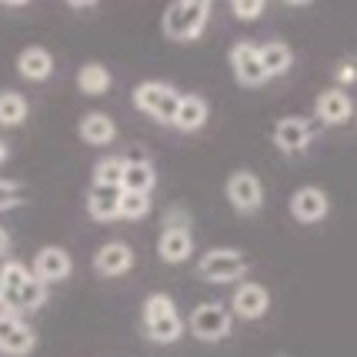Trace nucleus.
I'll list each match as a JSON object with an SVG mask.
<instances>
[{
  "label": "nucleus",
  "instance_id": "1",
  "mask_svg": "<svg viewBox=\"0 0 357 357\" xmlns=\"http://www.w3.org/2000/svg\"><path fill=\"white\" fill-rule=\"evenodd\" d=\"M207 17H211V3L207 0H177L164 10V33L171 40H194L201 37V31L207 27Z\"/></svg>",
  "mask_w": 357,
  "mask_h": 357
},
{
  "label": "nucleus",
  "instance_id": "2",
  "mask_svg": "<svg viewBox=\"0 0 357 357\" xmlns=\"http://www.w3.org/2000/svg\"><path fill=\"white\" fill-rule=\"evenodd\" d=\"M144 327L154 344H174L184 334V321L167 294H151L144 301Z\"/></svg>",
  "mask_w": 357,
  "mask_h": 357
},
{
  "label": "nucleus",
  "instance_id": "3",
  "mask_svg": "<svg viewBox=\"0 0 357 357\" xmlns=\"http://www.w3.org/2000/svg\"><path fill=\"white\" fill-rule=\"evenodd\" d=\"M177 104H181V93L174 91L171 84H160V80H147V84H137L134 87V107L151 114L160 124H171L174 114H177Z\"/></svg>",
  "mask_w": 357,
  "mask_h": 357
},
{
  "label": "nucleus",
  "instance_id": "4",
  "mask_svg": "<svg viewBox=\"0 0 357 357\" xmlns=\"http://www.w3.org/2000/svg\"><path fill=\"white\" fill-rule=\"evenodd\" d=\"M197 274L211 284H227V280H237L248 274V257L241 250H231V248H214L207 250L197 264Z\"/></svg>",
  "mask_w": 357,
  "mask_h": 357
},
{
  "label": "nucleus",
  "instance_id": "5",
  "mask_svg": "<svg viewBox=\"0 0 357 357\" xmlns=\"http://www.w3.org/2000/svg\"><path fill=\"white\" fill-rule=\"evenodd\" d=\"M190 334L204 344L224 341L231 334V311L220 307V304H201L190 314Z\"/></svg>",
  "mask_w": 357,
  "mask_h": 357
},
{
  "label": "nucleus",
  "instance_id": "6",
  "mask_svg": "<svg viewBox=\"0 0 357 357\" xmlns=\"http://www.w3.org/2000/svg\"><path fill=\"white\" fill-rule=\"evenodd\" d=\"M227 201L237 214H257L264 204V187L250 171H234L227 177Z\"/></svg>",
  "mask_w": 357,
  "mask_h": 357
},
{
  "label": "nucleus",
  "instance_id": "7",
  "mask_svg": "<svg viewBox=\"0 0 357 357\" xmlns=\"http://www.w3.org/2000/svg\"><path fill=\"white\" fill-rule=\"evenodd\" d=\"M37 347V334L14 314H0V351L10 357H24Z\"/></svg>",
  "mask_w": 357,
  "mask_h": 357
},
{
  "label": "nucleus",
  "instance_id": "8",
  "mask_svg": "<svg viewBox=\"0 0 357 357\" xmlns=\"http://www.w3.org/2000/svg\"><path fill=\"white\" fill-rule=\"evenodd\" d=\"M231 67L237 84L244 87H261L267 80L264 67H261V57H257V47L254 44H234L231 47Z\"/></svg>",
  "mask_w": 357,
  "mask_h": 357
},
{
  "label": "nucleus",
  "instance_id": "9",
  "mask_svg": "<svg viewBox=\"0 0 357 357\" xmlns=\"http://www.w3.org/2000/svg\"><path fill=\"white\" fill-rule=\"evenodd\" d=\"M74 271V261L63 248H44L37 257H33V278L44 280V284H57V280H67Z\"/></svg>",
  "mask_w": 357,
  "mask_h": 357
},
{
  "label": "nucleus",
  "instance_id": "10",
  "mask_svg": "<svg viewBox=\"0 0 357 357\" xmlns=\"http://www.w3.org/2000/svg\"><path fill=\"white\" fill-rule=\"evenodd\" d=\"M327 207H331V201L321 187H301L291 194V214L301 224H317L327 214Z\"/></svg>",
  "mask_w": 357,
  "mask_h": 357
},
{
  "label": "nucleus",
  "instance_id": "11",
  "mask_svg": "<svg viewBox=\"0 0 357 357\" xmlns=\"http://www.w3.org/2000/svg\"><path fill=\"white\" fill-rule=\"evenodd\" d=\"M93 267L104 278H121V274H127L134 267V250L127 248L124 241H110V244H104L93 254Z\"/></svg>",
  "mask_w": 357,
  "mask_h": 357
},
{
  "label": "nucleus",
  "instance_id": "12",
  "mask_svg": "<svg viewBox=\"0 0 357 357\" xmlns=\"http://www.w3.org/2000/svg\"><path fill=\"white\" fill-rule=\"evenodd\" d=\"M31 278V271H27V264H20V261H7V264L0 267V307H3V314H20V301H17V294H20V284Z\"/></svg>",
  "mask_w": 357,
  "mask_h": 357
},
{
  "label": "nucleus",
  "instance_id": "13",
  "mask_svg": "<svg viewBox=\"0 0 357 357\" xmlns=\"http://www.w3.org/2000/svg\"><path fill=\"white\" fill-rule=\"evenodd\" d=\"M231 307L237 317H244V321H257V317H264L267 307H271V297L261 284H241L237 291H234V301Z\"/></svg>",
  "mask_w": 357,
  "mask_h": 357
},
{
  "label": "nucleus",
  "instance_id": "14",
  "mask_svg": "<svg viewBox=\"0 0 357 357\" xmlns=\"http://www.w3.org/2000/svg\"><path fill=\"white\" fill-rule=\"evenodd\" d=\"M311 140V127L304 117H284L278 127H274V144H278L284 154H297L304 151Z\"/></svg>",
  "mask_w": 357,
  "mask_h": 357
},
{
  "label": "nucleus",
  "instance_id": "15",
  "mask_svg": "<svg viewBox=\"0 0 357 357\" xmlns=\"http://www.w3.org/2000/svg\"><path fill=\"white\" fill-rule=\"evenodd\" d=\"M121 197L124 190L121 187H100L93 184L87 194V211L93 220H117L121 218Z\"/></svg>",
  "mask_w": 357,
  "mask_h": 357
},
{
  "label": "nucleus",
  "instance_id": "16",
  "mask_svg": "<svg viewBox=\"0 0 357 357\" xmlns=\"http://www.w3.org/2000/svg\"><path fill=\"white\" fill-rule=\"evenodd\" d=\"M171 124L177 130H184V134L201 130L207 124V100L197 97V93H181V104H177V114H174Z\"/></svg>",
  "mask_w": 357,
  "mask_h": 357
},
{
  "label": "nucleus",
  "instance_id": "17",
  "mask_svg": "<svg viewBox=\"0 0 357 357\" xmlns=\"http://www.w3.org/2000/svg\"><path fill=\"white\" fill-rule=\"evenodd\" d=\"M17 70H20V77L24 80H47L54 74V57H50V50L44 47H24L20 50V57H17Z\"/></svg>",
  "mask_w": 357,
  "mask_h": 357
},
{
  "label": "nucleus",
  "instance_id": "18",
  "mask_svg": "<svg viewBox=\"0 0 357 357\" xmlns=\"http://www.w3.org/2000/svg\"><path fill=\"white\" fill-rule=\"evenodd\" d=\"M77 134H80V140H87L93 147H104V144H110V140L117 137V124L110 121L107 114L93 110V114H84V117H80Z\"/></svg>",
  "mask_w": 357,
  "mask_h": 357
},
{
  "label": "nucleus",
  "instance_id": "19",
  "mask_svg": "<svg viewBox=\"0 0 357 357\" xmlns=\"http://www.w3.org/2000/svg\"><path fill=\"white\" fill-rule=\"evenodd\" d=\"M157 184V174L151 167V160H124V177H121V190L124 194H147Z\"/></svg>",
  "mask_w": 357,
  "mask_h": 357
},
{
  "label": "nucleus",
  "instance_id": "20",
  "mask_svg": "<svg viewBox=\"0 0 357 357\" xmlns=\"http://www.w3.org/2000/svg\"><path fill=\"white\" fill-rule=\"evenodd\" d=\"M314 114L321 124H344L351 117V97L344 91H324L314 104Z\"/></svg>",
  "mask_w": 357,
  "mask_h": 357
},
{
  "label": "nucleus",
  "instance_id": "21",
  "mask_svg": "<svg viewBox=\"0 0 357 357\" xmlns=\"http://www.w3.org/2000/svg\"><path fill=\"white\" fill-rule=\"evenodd\" d=\"M257 57H261V67H264L267 77H284L294 63V50L284 40H271V44L257 47Z\"/></svg>",
  "mask_w": 357,
  "mask_h": 357
},
{
  "label": "nucleus",
  "instance_id": "22",
  "mask_svg": "<svg viewBox=\"0 0 357 357\" xmlns=\"http://www.w3.org/2000/svg\"><path fill=\"white\" fill-rule=\"evenodd\" d=\"M194 250V241H190V231H164L160 241H157V254L164 264H184Z\"/></svg>",
  "mask_w": 357,
  "mask_h": 357
},
{
  "label": "nucleus",
  "instance_id": "23",
  "mask_svg": "<svg viewBox=\"0 0 357 357\" xmlns=\"http://www.w3.org/2000/svg\"><path fill=\"white\" fill-rule=\"evenodd\" d=\"M77 87L87 97H100V93H107V87H110V70L104 67V63H84L77 70Z\"/></svg>",
  "mask_w": 357,
  "mask_h": 357
},
{
  "label": "nucleus",
  "instance_id": "24",
  "mask_svg": "<svg viewBox=\"0 0 357 357\" xmlns=\"http://www.w3.org/2000/svg\"><path fill=\"white\" fill-rule=\"evenodd\" d=\"M27 121V100L17 91H0V127H17Z\"/></svg>",
  "mask_w": 357,
  "mask_h": 357
},
{
  "label": "nucleus",
  "instance_id": "25",
  "mask_svg": "<svg viewBox=\"0 0 357 357\" xmlns=\"http://www.w3.org/2000/svg\"><path fill=\"white\" fill-rule=\"evenodd\" d=\"M17 301H20V314L44 307V304H47V284H44V280H37L31 274V278L20 284V294H17Z\"/></svg>",
  "mask_w": 357,
  "mask_h": 357
},
{
  "label": "nucleus",
  "instance_id": "26",
  "mask_svg": "<svg viewBox=\"0 0 357 357\" xmlns=\"http://www.w3.org/2000/svg\"><path fill=\"white\" fill-rule=\"evenodd\" d=\"M121 177H124V157H104L93 167V184L100 187H121Z\"/></svg>",
  "mask_w": 357,
  "mask_h": 357
},
{
  "label": "nucleus",
  "instance_id": "27",
  "mask_svg": "<svg viewBox=\"0 0 357 357\" xmlns=\"http://www.w3.org/2000/svg\"><path fill=\"white\" fill-rule=\"evenodd\" d=\"M151 214V197L147 194H124L121 197V218L127 220H140Z\"/></svg>",
  "mask_w": 357,
  "mask_h": 357
},
{
  "label": "nucleus",
  "instance_id": "28",
  "mask_svg": "<svg viewBox=\"0 0 357 357\" xmlns=\"http://www.w3.org/2000/svg\"><path fill=\"white\" fill-rule=\"evenodd\" d=\"M27 197V187L17 181H0V211H14Z\"/></svg>",
  "mask_w": 357,
  "mask_h": 357
},
{
  "label": "nucleus",
  "instance_id": "29",
  "mask_svg": "<svg viewBox=\"0 0 357 357\" xmlns=\"http://www.w3.org/2000/svg\"><path fill=\"white\" fill-rule=\"evenodd\" d=\"M264 0H234L231 3V10L237 17H241V20H257V17L264 14Z\"/></svg>",
  "mask_w": 357,
  "mask_h": 357
},
{
  "label": "nucleus",
  "instance_id": "30",
  "mask_svg": "<svg viewBox=\"0 0 357 357\" xmlns=\"http://www.w3.org/2000/svg\"><path fill=\"white\" fill-rule=\"evenodd\" d=\"M190 227V218H187L184 207H171L164 214V231H187Z\"/></svg>",
  "mask_w": 357,
  "mask_h": 357
},
{
  "label": "nucleus",
  "instance_id": "31",
  "mask_svg": "<svg viewBox=\"0 0 357 357\" xmlns=\"http://www.w3.org/2000/svg\"><path fill=\"white\" fill-rule=\"evenodd\" d=\"M337 77L341 80H357V70H351V67L344 63V70H337Z\"/></svg>",
  "mask_w": 357,
  "mask_h": 357
},
{
  "label": "nucleus",
  "instance_id": "32",
  "mask_svg": "<svg viewBox=\"0 0 357 357\" xmlns=\"http://www.w3.org/2000/svg\"><path fill=\"white\" fill-rule=\"evenodd\" d=\"M7 248H10V237H7V231L0 227V254H7Z\"/></svg>",
  "mask_w": 357,
  "mask_h": 357
},
{
  "label": "nucleus",
  "instance_id": "33",
  "mask_svg": "<svg viewBox=\"0 0 357 357\" xmlns=\"http://www.w3.org/2000/svg\"><path fill=\"white\" fill-rule=\"evenodd\" d=\"M7 157H10V147H7V144H3V140H0V164H3V160H7Z\"/></svg>",
  "mask_w": 357,
  "mask_h": 357
},
{
  "label": "nucleus",
  "instance_id": "34",
  "mask_svg": "<svg viewBox=\"0 0 357 357\" xmlns=\"http://www.w3.org/2000/svg\"><path fill=\"white\" fill-rule=\"evenodd\" d=\"M70 7H74V10H91L93 3H84V0H74V3H70Z\"/></svg>",
  "mask_w": 357,
  "mask_h": 357
}]
</instances>
